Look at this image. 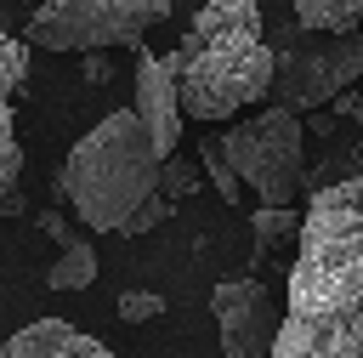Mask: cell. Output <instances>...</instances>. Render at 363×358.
I'll return each mask as SVG.
<instances>
[{
    "label": "cell",
    "instance_id": "obj_1",
    "mask_svg": "<svg viewBox=\"0 0 363 358\" xmlns=\"http://www.w3.org/2000/svg\"><path fill=\"white\" fill-rule=\"evenodd\" d=\"M272 358H363V176L312 188Z\"/></svg>",
    "mask_w": 363,
    "mask_h": 358
},
{
    "label": "cell",
    "instance_id": "obj_2",
    "mask_svg": "<svg viewBox=\"0 0 363 358\" xmlns=\"http://www.w3.org/2000/svg\"><path fill=\"white\" fill-rule=\"evenodd\" d=\"M170 63L187 119H233L267 102L278 74V51L261 34L255 0H204Z\"/></svg>",
    "mask_w": 363,
    "mask_h": 358
},
{
    "label": "cell",
    "instance_id": "obj_3",
    "mask_svg": "<svg viewBox=\"0 0 363 358\" xmlns=\"http://www.w3.org/2000/svg\"><path fill=\"white\" fill-rule=\"evenodd\" d=\"M159 170H164V153L147 119L136 108H113L68 148L57 193L91 233H125L130 216L159 193Z\"/></svg>",
    "mask_w": 363,
    "mask_h": 358
},
{
    "label": "cell",
    "instance_id": "obj_4",
    "mask_svg": "<svg viewBox=\"0 0 363 358\" xmlns=\"http://www.w3.org/2000/svg\"><path fill=\"white\" fill-rule=\"evenodd\" d=\"M227 165L238 170V182L261 199V205H289L295 193L312 188L306 176V125L295 108H255L250 119H233L227 136H216Z\"/></svg>",
    "mask_w": 363,
    "mask_h": 358
},
{
    "label": "cell",
    "instance_id": "obj_5",
    "mask_svg": "<svg viewBox=\"0 0 363 358\" xmlns=\"http://www.w3.org/2000/svg\"><path fill=\"white\" fill-rule=\"evenodd\" d=\"M272 51H278L272 102L295 108V114L323 108L363 80V28L357 34H312L295 23V28L272 34Z\"/></svg>",
    "mask_w": 363,
    "mask_h": 358
},
{
    "label": "cell",
    "instance_id": "obj_6",
    "mask_svg": "<svg viewBox=\"0 0 363 358\" xmlns=\"http://www.w3.org/2000/svg\"><path fill=\"white\" fill-rule=\"evenodd\" d=\"M164 17H170V0H40L23 28H28V45L91 57L108 45H136Z\"/></svg>",
    "mask_w": 363,
    "mask_h": 358
},
{
    "label": "cell",
    "instance_id": "obj_7",
    "mask_svg": "<svg viewBox=\"0 0 363 358\" xmlns=\"http://www.w3.org/2000/svg\"><path fill=\"white\" fill-rule=\"evenodd\" d=\"M210 313L221 324V358H272L284 307L261 278H221L210 295Z\"/></svg>",
    "mask_w": 363,
    "mask_h": 358
},
{
    "label": "cell",
    "instance_id": "obj_8",
    "mask_svg": "<svg viewBox=\"0 0 363 358\" xmlns=\"http://www.w3.org/2000/svg\"><path fill=\"white\" fill-rule=\"evenodd\" d=\"M136 114L147 119L159 153L170 159L176 142H182V85H176L170 51H164V57H147V51L136 57Z\"/></svg>",
    "mask_w": 363,
    "mask_h": 358
},
{
    "label": "cell",
    "instance_id": "obj_9",
    "mask_svg": "<svg viewBox=\"0 0 363 358\" xmlns=\"http://www.w3.org/2000/svg\"><path fill=\"white\" fill-rule=\"evenodd\" d=\"M0 358H113L96 335L74 330L68 318H34L11 341H0Z\"/></svg>",
    "mask_w": 363,
    "mask_h": 358
},
{
    "label": "cell",
    "instance_id": "obj_10",
    "mask_svg": "<svg viewBox=\"0 0 363 358\" xmlns=\"http://www.w3.org/2000/svg\"><path fill=\"white\" fill-rule=\"evenodd\" d=\"M23 80H28V51L0 28V199L23 176V142H17V119H11V97Z\"/></svg>",
    "mask_w": 363,
    "mask_h": 358
},
{
    "label": "cell",
    "instance_id": "obj_11",
    "mask_svg": "<svg viewBox=\"0 0 363 358\" xmlns=\"http://www.w3.org/2000/svg\"><path fill=\"white\" fill-rule=\"evenodd\" d=\"M295 23L312 34H357L363 28V0H289Z\"/></svg>",
    "mask_w": 363,
    "mask_h": 358
},
{
    "label": "cell",
    "instance_id": "obj_12",
    "mask_svg": "<svg viewBox=\"0 0 363 358\" xmlns=\"http://www.w3.org/2000/svg\"><path fill=\"white\" fill-rule=\"evenodd\" d=\"M45 284H51V290H91V284H96V250H91V239H68V244L57 250Z\"/></svg>",
    "mask_w": 363,
    "mask_h": 358
},
{
    "label": "cell",
    "instance_id": "obj_13",
    "mask_svg": "<svg viewBox=\"0 0 363 358\" xmlns=\"http://www.w3.org/2000/svg\"><path fill=\"white\" fill-rule=\"evenodd\" d=\"M301 222H306V210H289V205H261V210H250V233H255V261H267V244H278V239H301Z\"/></svg>",
    "mask_w": 363,
    "mask_h": 358
},
{
    "label": "cell",
    "instance_id": "obj_14",
    "mask_svg": "<svg viewBox=\"0 0 363 358\" xmlns=\"http://www.w3.org/2000/svg\"><path fill=\"white\" fill-rule=\"evenodd\" d=\"M199 165H204V176H210V188L233 205L238 193H244V182H238V170L227 165V153H221V142L216 136H199Z\"/></svg>",
    "mask_w": 363,
    "mask_h": 358
},
{
    "label": "cell",
    "instance_id": "obj_15",
    "mask_svg": "<svg viewBox=\"0 0 363 358\" xmlns=\"http://www.w3.org/2000/svg\"><path fill=\"white\" fill-rule=\"evenodd\" d=\"M199 182H204V165H182L176 153H170L164 170H159V193H164V199H187V193H199Z\"/></svg>",
    "mask_w": 363,
    "mask_h": 358
},
{
    "label": "cell",
    "instance_id": "obj_16",
    "mask_svg": "<svg viewBox=\"0 0 363 358\" xmlns=\"http://www.w3.org/2000/svg\"><path fill=\"white\" fill-rule=\"evenodd\" d=\"M113 313H119L125 324H142V318H159V313H164V295H153V290H125Z\"/></svg>",
    "mask_w": 363,
    "mask_h": 358
},
{
    "label": "cell",
    "instance_id": "obj_17",
    "mask_svg": "<svg viewBox=\"0 0 363 358\" xmlns=\"http://www.w3.org/2000/svg\"><path fill=\"white\" fill-rule=\"evenodd\" d=\"M170 205H176V199H164V193H153V199H147V205H142V210L130 216V227H125V233H147V227H159V222L170 216Z\"/></svg>",
    "mask_w": 363,
    "mask_h": 358
},
{
    "label": "cell",
    "instance_id": "obj_18",
    "mask_svg": "<svg viewBox=\"0 0 363 358\" xmlns=\"http://www.w3.org/2000/svg\"><path fill=\"white\" fill-rule=\"evenodd\" d=\"M40 227H45L57 244H68V239H74V233H68V222H62V210H40Z\"/></svg>",
    "mask_w": 363,
    "mask_h": 358
},
{
    "label": "cell",
    "instance_id": "obj_19",
    "mask_svg": "<svg viewBox=\"0 0 363 358\" xmlns=\"http://www.w3.org/2000/svg\"><path fill=\"white\" fill-rule=\"evenodd\" d=\"M108 80H113V68H108V63L91 51V57H85V85H108Z\"/></svg>",
    "mask_w": 363,
    "mask_h": 358
},
{
    "label": "cell",
    "instance_id": "obj_20",
    "mask_svg": "<svg viewBox=\"0 0 363 358\" xmlns=\"http://www.w3.org/2000/svg\"><path fill=\"white\" fill-rule=\"evenodd\" d=\"M28 6H40V0H28Z\"/></svg>",
    "mask_w": 363,
    "mask_h": 358
}]
</instances>
